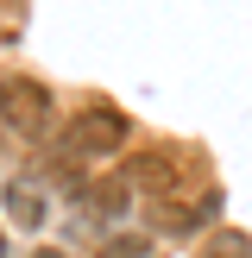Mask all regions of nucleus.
I'll return each instance as SVG.
<instances>
[{
    "label": "nucleus",
    "mask_w": 252,
    "mask_h": 258,
    "mask_svg": "<svg viewBox=\"0 0 252 258\" xmlns=\"http://www.w3.org/2000/svg\"><path fill=\"white\" fill-rule=\"evenodd\" d=\"M126 139H133V126H126L120 107H107V101H88V107H76V120L63 126V158H70V170H82V164H101V158H120Z\"/></svg>",
    "instance_id": "1"
},
{
    "label": "nucleus",
    "mask_w": 252,
    "mask_h": 258,
    "mask_svg": "<svg viewBox=\"0 0 252 258\" xmlns=\"http://www.w3.org/2000/svg\"><path fill=\"white\" fill-rule=\"evenodd\" d=\"M0 126L19 139H50L57 133V95L32 76H0Z\"/></svg>",
    "instance_id": "2"
},
{
    "label": "nucleus",
    "mask_w": 252,
    "mask_h": 258,
    "mask_svg": "<svg viewBox=\"0 0 252 258\" xmlns=\"http://www.w3.org/2000/svg\"><path fill=\"white\" fill-rule=\"evenodd\" d=\"M76 202H82L88 221H120V214L133 208V183H126V176H95V183L76 189Z\"/></svg>",
    "instance_id": "3"
},
{
    "label": "nucleus",
    "mask_w": 252,
    "mask_h": 258,
    "mask_svg": "<svg viewBox=\"0 0 252 258\" xmlns=\"http://www.w3.org/2000/svg\"><path fill=\"white\" fill-rule=\"evenodd\" d=\"M214 214H221V189H202L196 202H170L164 208V239H196Z\"/></svg>",
    "instance_id": "4"
},
{
    "label": "nucleus",
    "mask_w": 252,
    "mask_h": 258,
    "mask_svg": "<svg viewBox=\"0 0 252 258\" xmlns=\"http://www.w3.org/2000/svg\"><path fill=\"white\" fill-rule=\"evenodd\" d=\"M176 170H183V158L158 145V151H139V158L126 164L120 176H126V183H133V189H170V183H176Z\"/></svg>",
    "instance_id": "5"
},
{
    "label": "nucleus",
    "mask_w": 252,
    "mask_h": 258,
    "mask_svg": "<svg viewBox=\"0 0 252 258\" xmlns=\"http://www.w3.org/2000/svg\"><path fill=\"white\" fill-rule=\"evenodd\" d=\"M7 221L25 227V233H44V221H50L44 189H38V183H7Z\"/></svg>",
    "instance_id": "6"
},
{
    "label": "nucleus",
    "mask_w": 252,
    "mask_h": 258,
    "mask_svg": "<svg viewBox=\"0 0 252 258\" xmlns=\"http://www.w3.org/2000/svg\"><path fill=\"white\" fill-rule=\"evenodd\" d=\"M95 258H151V239H145V233H113Z\"/></svg>",
    "instance_id": "7"
},
{
    "label": "nucleus",
    "mask_w": 252,
    "mask_h": 258,
    "mask_svg": "<svg viewBox=\"0 0 252 258\" xmlns=\"http://www.w3.org/2000/svg\"><path fill=\"white\" fill-rule=\"evenodd\" d=\"M208 258H252V239L246 233H214L208 239Z\"/></svg>",
    "instance_id": "8"
},
{
    "label": "nucleus",
    "mask_w": 252,
    "mask_h": 258,
    "mask_svg": "<svg viewBox=\"0 0 252 258\" xmlns=\"http://www.w3.org/2000/svg\"><path fill=\"white\" fill-rule=\"evenodd\" d=\"M32 258H70V252H57V246H38V252H32Z\"/></svg>",
    "instance_id": "9"
},
{
    "label": "nucleus",
    "mask_w": 252,
    "mask_h": 258,
    "mask_svg": "<svg viewBox=\"0 0 252 258\" xmlns=\"http://www.w3.org/2000/svg\"><path fill=\"white\" fill-rule=\"evenodd\" d=\"M0 258H7V233H0Z\"/></svg>",
    "instance_id": "10"
}]
</instances>
